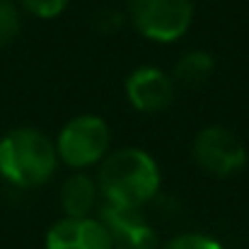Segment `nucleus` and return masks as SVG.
I'll use <instances>...</instances> for the list:
<instances>
[{
  "mask_svg": "<svg viewBox=\"0 0 249 249\" xmlns=\"http://www.w3.org/2000/svg\"><path fill=\"white\" fill-rule=\"evenodd\" d=\"M114 237L99 218H61L46 232V249H114Z\"/></svg>",
  "mask_w": 249,
  "mask_h": 249,
  "instance_id": "7",
  "label": "nucleus"
},
{
  "mask_svg": "<svg viewBox=\"0 0 249 249\" xmlns=\"http://www.w3.org/2000/svg\"><path fill=\"white\" fill-rule=\"evenodd\" d=\"M194 160L211 177L225 179L247 165V148L242 138L225 126H206L196 133L191 145Z\"/></svg>",
  "mask_w": 249,
  "mask_h": 249,
  "instance_id": "5",
  "label": "nucleus"
},
{
  "mask_svg": "<svg viewBox=\"0 0 249 249\" xmlns=\"http://www.w3.org/2000/svg\"><path fill=\"white\" fill-rule=\"evenodd\" d=\"M99 220L114 237V245L124 249H158V232L145 220L143 211L104 206Z\"/></svg>",
  "mask_w": 249,
  "mask_h": 249,
  "instance_id": "8",
  "label": "nucleus"
},
{
  "mask_svg": "<svg viewBox=\"0 0 249 249\" xmlns=\"http://www.w3.org/2000/svg\"><path fill=\"white\" fill-rule=\"evenodd\" d=\"M97 198H99L97 179L89 177L87 172L71 174L61 186V208L66 218H89L92 211L97 208Z\"/></svg>",
  "mask_w": 249,
  "mask_h": 249,
  "instance_id": "9",
  "label": "nucleus"
},
{
  "mask_svg": "<svg viewBox=\"0 0 249 249\" xmlns=\"http://www.w3.org/2000/svg\"><path fill=\"white\" fill-rule=\"evenodd\" d=\"M22 7L27 12H32L34 17H41V19H51V17H58L71 0H19Z\"/></svg>",
  "mask_w": 249,
  "mask_h": 249,
  "instance_id": "13",
  "label": "nucleus"
},
{
  "mask_svg": "<svg viewBox=\"0 0 249 249\" xmlns=\"http://www.w3.org/2000/svg\"><path fill=\"white\" fill-rule=\"evenodd\" d=\"M213 56L208 51H201V49H194V51H186L177 66H174V83L186 85V87H201L211 75H213Z\"/></svg>",
  "mask_w": 249,
  "mask_h": 249,
  "instance_id": "10",
  "label": "nucleus"
},
{
  "mask_svg": "<svg viewBox=\"0 0 249 249\" xmlns=\"http://www.w3.org/2000/svg\"><path fill=\"white\" fill-rule=\"evenodd\" d=\"M128 17L138 34L150 41L169 44L181 39L194 19L191 0H131Z\"/></svg>",
  "mask_w": 249,
  "mask_h": 249,
  "instance_id": "4",
  "label": "nucleus"
},
{
  "mask_svg": "<svg viewBox=\"0 0 249 249\" xmlns=\"http://www.w3.org/2000/svg\"><path fill=\"white\" fill-rule=\"evenodd\" d=\"M58 162L56 143L39 128H15L0 138V174L19 189L46 184Z\"/></svg>",
  "mask_w": 249,
  "mask_h": 249,
  "instance_id": "2",
  "label": "nucleus"
},
{
  "mask_svg": "<svg viewBox=\"0 0 249 249\" xmlns=\"http://www.w3.org/2000/svg\"><path fill=\"white\" fill-rule=\"evenodd\" d=\"M109 145H111L109 124L97 114H80L71 119L56 138L58 160L78 172L99 165L109 155Z\"/></svg>",
  "mask_w": 249,
  "mask_h": 249,
  "instance_id": "3",
  "label": "nucleus"
},
{
  "mask_svg": "<svg viewBox=\"0 0 249 249\" xmlns=\"http://www.w3.org/2000/svg\"><path fill=\"white\" fill-rule=\"evenodd\" d=\"M121 15L116 12V10H102L99 15H97V19H94V24H97V29H102V32H116L119 27H121Z\"/></svg>",
  "mask_w": 249,
  "mask_h": 249,
  "instance_id": "14",
  "label": "nucleus"
},
{
  "mask_svg": "<svg viewBox=\"0 0 249 249\" xmlns=\"http://www.w3.org/2000/svg\"><path fill=\"white\" fill-rule=\"evenodd\" d=\"M177 83L162 68L141 66L126 78V97L133 109L143 114H160L172 107Z\"/></svg>",
  "mask_w": 249,
  "mask_h": 249,
  "instance_id": "6",
  "label": "nucleus"
},
{
  "mask_svg": "<svg viewBox=\"0 0 249 249\" xmlns=\"http://www.w3.org/2000/svg\"><path fill=\"white\" fill-rule=\"evenodd\" d=\"M160 181V167L143 148H119L99 162V196L114 208L143 211V206L158 196Z\"/></svg>",
  "mask_w": 249,
  "mask_h": 249,
  "instance_id": "1",
  "label": "nucleus"
},
{
  "mask_svg": "<svg viewBox=\"0 0 249 249\" xmlns=\"http://www.w3.org/2000/svg\"><path fill=\"white\" fill-rule=\"evenodd\" d=\"M162 249H225V247H223L218 240L208 237V235L184 232V235H177V237H172L169 242H165Z\"/></svg>",
  "mask_w": 249,
  "mask_h": 249,
  "instance_id": "12",
  "label": "nucleus"
},
{
  "mask_svg": "<svg viewBox=\"0 0 249 249\" xmlns=\"http://www.w3.org/2000/svg\"><path fill=\"white\" fill-rule=\"evenodd\" d=\"M114 249H124V247H114Z\"/></svg>",
  "mask_w": 249,
  "mask_h": 249,
  "instance_id": "15",
  "label": "nucleus"
},
{
  "mask_svg": "<svg viewBox=\"0 0 249 249\" xmlns=\"http://www.w3.org/2000/svg\"><path fill=\"white\" fill-rule=\"evenodd\" d=\"M22 29V17L19 10L15 7L12 0H0V49L12 44Z\"/></svg>",
  "mask_w": 249,
  "mask_h": 249,
  "instance_id": "11",
  "label": "nucleus"
}]
</instances>
